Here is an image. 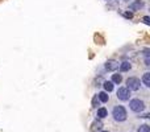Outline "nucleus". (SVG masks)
I'll return each mask as SVG.
<instances>
[{"label":"nucleus","instance_id":"obj_1","mask_svg":"<svg viewBox=\"0 0 150 132\" xmlns=\"http://www.w3.org/2000/svg\"><path fill=\"white\" fill-rule=\"evenodd\" d=\"M112 116L116 122H125L128 118V114H126V110L122 106H116L112 111Z\"/></svg>","mask_w":150,"mask_h":132},{"label":"nucleus","instance_id":"obj_2","mask_svg":"<svg viewBox=\"0 0 150 132\" xmlns=\"http://www.w3.org/2000/svg\"><path fill=\"white\" fill-rule=\"evenodd\" d=\"M129 107H130L132 111L138 112L140 114V112H142L145 110V103H144V101H141V99H133V101H130Z\"/></svg>","mask_w":150,"mask_h":132},{"label":"nucleus","instance_id":"obj_3","mask_svg":"<svg viewBox=\"0 0 150 132\" xmlns=\"http://www.w3.org/2000/svg\"><path fill=\"white\" fill-rule=\"evenodd\" d=\"M140 85H141V82H140L138 78L136 77H130L126 79V89L129 90H133V91H137V90L140 89Z\"/></svg>","mask_w":150,"mask_h":132},{"label":"nucleus","instance_id":"obj_4","mask_svg":"<svg viewBox=\"0 0 150 132\" xmlns=\"http://www.w3.org/2000/svg\"><path fill=\"white\" fill-rule=\"evenodd\" d=\"M117 98H119L120 101H122V102L129 101V98H130V91L126 89V87H120V89L117 90Z\"/></svg>","mask_w":150,"mask_h":132},{"label":"nucleus","instance_id":"obj_5","mask_svg":"<svg viewBox=\"0 0 150 132\" xmlns=\"http://www.w3.org/2000/svg\"><path fill=\"white\" fill-rule=\"evenodd\" d=\"M117 67H119V62L115 60H108L107 62H105V69H107L108 72H113Z\"/></svg>","mask_w":150,"mask_h":132},{"label":"nucleus","instance_id":"obj_6","mask_svg":"<svg viewBox=\"0 0 150 132\" xmlns=\"http://www.w3.org/2000/svg\"><path fill=\"white\" fill-rule=\"evenodd\" d=\"M144 1L142 0H134L132 4H129V9L130 11H140L141 8H144Z\"/></svg>","mask_w":150,"mask_h":132},{"label":"nucleus","instance_id":"obj_7","mask_svg":"<svg viewBox=\"0 0 150 132\" xmlns=\"http://www.w3.org/2000/svg\"><path fill=\"white\" fill-rule=\"evenodd\" d=\"M97 118H100V119H104V118H107L108 116V111H107V108H104V107H102V108H99L97 110Z\"/></svg>","mask_w":150,"mask_h":132},{"label":"nucleus","instance_id":"obj_8","mask_svg":"<svg viewBox=\"0 0 150 132\" xmlns=\"http://www.w3.org/2000/svg\"><path fill=\"white\" fill-rule=\"evenodd\" d=\"M111 82H112V83H116V85H120L122 82V75L121 74H113Z\"/></svg>","mask_w":150,"mask_h":132},{"label":"nucleus","instance_id":"obj_9","mask_svg":"<svg viewBox=\"0 0 150 132\" xmlns=\"http://www.w3.org/2000/svg\"><path fill=\"white\" fill-rule=\"evenodd\" d=\"M99 99H100V102H103V103H107L108 102V99H109V95L107 94L105 91H102V92H99Z\"/></svg>","mask_w":150,"mask_h":132},{"label":"nucleus","instance_id":"obj_10","mask_svg":"<svg viewBox=\"0 0 150 132\" xmlns=\"http://www.w3.org/2000/svg\"><path fill=\"white\" fill-rule=\"evenodd\" d=\"M130 67H132V66H130V63L128 62V61H125V62H122L121 65H120V72H129L130 70Z\"/></svg>","mask_w":150,"mask_h":132},{"label":"nucleus","instance_id":"obj_11","mask_svg":"<svg viewBox=\"0 0 150 132\" xmlns=\"http://www.w3.org/2000/svg\"><path fill=\"white\" fill-rule=\"evenodd\" d=\"M104 89H105V92H111L113 90V83L111 82V81H105L104 82Z\"/></svg>","mask_w":150,"mask_h":132},{"label":"nucleus","instance_id":"obj_12","mask_svg":"<svg viewBox=\"0 0 150 132\" xmlns=\"http://www.w3.org/2000/svg\"><path fill=\"white\" fill-rule=\"evenodd\" d=\"M142 81H144V85L146 87L150 86V73H145L144 77H142Z\"/></svg>","mask_w":150,"mask_h":132},{"label":"nucleus","instance_id":"obj_13","mask_svg":"<svg viewBox=\"0 0 150 132\" xmlns=\"http://www.w3.org/2000/svg\"><path fill=\"white\" fill-rule=\"evenodd\" d=\"M137 132H150V127L149 124H141L137 129Z\"/></svg>","mask_w":150,"mask_h":132},{"label":"nucleus","instance_id":"obj_14","mask_svg":"<svg viewBox=\"0 0 150 132\" xmlns=\"http://www.w3.org/2000/svg\"><path fill=\"white\" fill-rule=\"evenodd\" d=\"M102 127H103V124L100 123V122H96V123H93L92 129H93V131H100V129H102Z\"/></svg>","mask_w":150,"mask_h":132},{"label":"nucleus","instance_id":"obj_15","mask_svg":"<svg viewBox=\"0 0 150 132\" xmlns=\"http://www.w3.org/2000/svg\"><path fill=\"white\" fill-rule=\"evenodd\" d=\"M124 16H125L126 19H132V17H133V13H132V12H125Z\"/></svg>","mask_w":150,"mask_h":132},{"label":"nucleus","instance_id":"obj_16","mask_svg":"<svg viewBox=\"0 0 150 132\" xmlns=\"http://www.w3.org/2000/svg\"><path fill=\"white\" fill-rule=\"evenodd\" d=\"M144 23L149 25V23H150V21H149V16H145V17H144Z\"/></svg>","mask_w":150,"mask_h":132},{"label":"nucleus","instance_id":"obj_17","mask_svg":"<svg viewBox=\"0 0 150 132\" xmlns=\"http://www.w3.org/2000/svg\"><path fill=\"white\" fill-rule=\"evenodd\" d=\"M145 65H150V60H149V57H145Z\"/></svg>","mask_w":150,"mask_h":132},{"label":"nucleus","instance_id":"obj_18","mask_svg":"<svg viewBox=\"0 0 150 132\" xmlns=\"http://www.w3.org/2000/svg\"><path fill=\"white\" fill-rule=\"evenodd\" d=\"M100 132H108V131H100Z\"/></svg>","mask_w":150,"mask_h":132},{"label":"nucleus","instance_id":"obj_19","mask_svg":"<svg viewBox=\"0 0 150 132\" xmlns=\"http://www.w3.org/2000/svg\"><path fill=\"white\" fill-rule=\"evenodd\" d=\"M124 1H129V0H124Z\"/></svg>","mask_w":150,"mask_h":132}]
</instances>
